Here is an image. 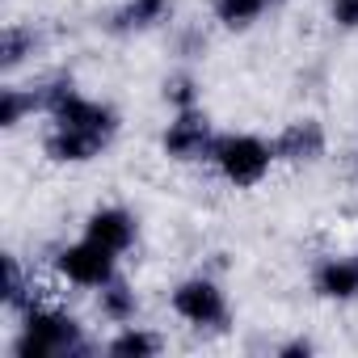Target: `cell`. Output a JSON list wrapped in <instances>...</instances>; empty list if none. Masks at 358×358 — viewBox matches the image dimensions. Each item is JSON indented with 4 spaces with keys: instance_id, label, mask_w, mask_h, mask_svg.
<instances>
[{
    "instance_id": "6da1fadb",
    "label": "cell",
    "mask_w": 358,
    "mask_h": 358,
    "mask_svg": "<svg viewBox=\"0 0 358 358\" xmlns=\"http://www.w3.org/2000/svg\"><path fill=\"white\" fill-rule=\"evenodd\" d=\"M85 350V333L80 320L68 316L64 308L51 303H30L22 316V337L13 341L17 358H59V354H80Z\"/></svg>"
},
{
    "instance_id": "7a4b0ae2",
    "label": "cell",
    "mask_w": 358,
    "mask_h": 358,
    "mask_svg": "<svg viewBox=\"0 0 358 358\" xmlns=\"http://www.w3.org/2000/svg\"><path fill=\"white\" fill-rule=\"evenodd\" d=\"M38 101H43L38 110H47L55 127L93 131V135H101V139H114V131H118V114H114L110 106L85 97L72 80H55V85H47V89L38 93Z\"/></svg>"
},
{
    "instance_id": "3957f363",
    "label": "cell",
    "mask_w": 358,
    "mask_h": 358,
    "mask_svg": "<svg viewBox=\"0 0 358 358\" xmlns=\"http://www.w3.org/2000/svg\"><path fill=\"white\" fill-rule=\"evenodd\" d=\"M211 160H215V169L228 186L253 190V186L266 182V173L278 156H274V143H266L257 135H224V139H215Z\"/></svg>"
},
{
    "instance_id": "277c9868",
    "label": "cell",
    "mask_w": 358,
    "mask_h": 358,
    "mask_svg": "<svg viewBox=\"0 0 358 358\" xmlns=\"http://www.w3.org/2000/svg\"><path fill=\"white\" fill-rule=\"evenodd\" d=\"M55 270H59V278H68L72 287L101 291V287H110L114 274H118V253H110V249H101L97 241L85 236V241L64 245V249L55 253Z\"/></svg>"
},
{
    "instance_id": "5b68a950",
    "label": "cell",
    "mask_w": 358,
    "mask_h": 358,
    "mask_svg": "<svg viewBox=\"0 0 358 358\" xmlns=\"http://www.w3.org/2000/svg\"><path fill=\"white\" fill-rule=\"evenodd\" d=\"M169 308L182 316L186 324L194 329H224L228 324V299L224 291L211 282V278H186V282H177L173 295H169Z\"/></svg>"
},
{
    "instance_id": "8992f818",
    "label": "cell",
    "mask_w": 358,
    "mask_h": 358,
    "mask_svg": "<svg viewBox=\"0 0 358 358\" xmlns=\"http://www.w3.org/2000/svg\"><path fill=\"white\" fill-rule=\"evenodd\" d=\"M160 148H164L169 160H182V164H186V160H203V156H211L215 135H211L207 114H199V110H177V118L169 122Z\"/></svg>"
},
{
    "instance_id": "52a82bcc",
    "label": "cell",
    "mask_w": 358,
    "mask_h": 358,
    "mask_svg": "<svg viewBox=\"0 0 358 358\" xmlns=\"http://www.w3.org/2000/svg\"><path fill=\"white\" fill-rule=\"evenodd\" d=\"M274 156L287 160V164H312L324 156V127L316 118H299V122H287L274 139Z\"/></svg>"
},
{
    "instance_id": "ba28073f",
    "label": "cell",
    "mask_w": 358,
    "mask_h": 358,
    "mask_svg": "<svg viewBox=\"0 0 358 358\" xmlns=\"http://www.w3.org/2000/svg\"><path fill=\"white\" fill-rule=\"evenodd\" d=\"M85 236L97 241V245L110 249V253H127V249L135 245L139 228H135V215H131V211H122V207H97V211L85 220Z\"/></svg>"
},
{
    "instance_id": "9c48e42d",
    "label": "cell",
    "mask_w": 358,
    "mask_h": 358,
    "mask_svg": "<svg viewBox=\"0 0 358 358\" xmlns=\"http://www.w3.org/2000/svg\"><path fill=\"white\" fill-rule=\"evenodd\" d=\"M110 139L93 135V131H72V127H55L43 143V152L55 160V164H89L93 156H101Z\"/></svg>"
},
{
    "instance_id": "30bf717a",
    "label": "cell",
    "mask_w": 358,
    "mask_h": 358,
    "mask_svg": "<svg viewBox=\"0 0 358 358\" xmlns=\"http://www.w3.org/2000/svg\"><path fill=\"white\" fill-rule=\"evenodd\" d=\"M312 287L320 299H333V303L358 299V262L354 257H324L312 274Z\"/></svg>"
},
{
    "instance_id": "8fae6325",
    "label": "cell",
    "mask_w": 358,
    "mask_h": 358,
    "mask_svg": "<svg viewBox=\"0 0 358 358\" xmlns=\"http://www.w3.org/2000/svg\"><path fill=\"white\" fill-rule=\"evenodd\" d=\"M169 13H173V0H127V5L118 9V17H114V30H122V34H131V30H152V26H160Z\"/></svg>"
},
{
    "instance_id": "7c38bea8",
    "label": "cell",
    "mask_w": 358,
    "mask_h": 358,
    "mask_svg": "<svg viewBox=\"0 0 358 358\" xmlns=\"http://www.w3.org/2000/svg\"><path fill=\"white\" fill-rule=\"evenodd\" d=\"M97 312L110 320V324H131L135 320V312H139V295L127 287V282H110V287H101L97 291Z\"/></svg>"
},
{
    "instance_id": "4fadbf2b",
    "label": "cell",
    "mask_w": 358,
    "mask_h": 358,
    "mask_svg": "<svg viewBox=\"0 0 358 358\" xmlns=\"http://www.w3.org/2000/svg\"><path fill=\"white\" fill-rule=\"evenodd\" d=\"M160 337L152 333V329H135V324H122V333L106 345L114 358H152V354H160Z\"/></svg>"
},
{
    "instance_id": "5bb4252c",
    "label": "cell",
    "mask_w": 358,
    "mask_h": 358,
    "mask_svg": "<svg viewBox=\"0 0 358 358\" xmlns=\"http://www.w3.org/2000/svg\"><path fill=\"white\" fill-rule=\"evenodd\" d=\"M34 30H26V26H5V34H0V68L5 72H13V68H22L26 64V55H34Z\"/></svg>"
},
{
    "instance_id": "9a60e30c",
    "label": "cell",
    "mask_w": 358,
    "mask_h": 358,
    "mask_svg": "<svg viewBox=\"0 0 358 358\" xmlns=\"http://www.w3.org/2000/svg\"><path fill=\"white\" fill-rule=\"evenodd\" d=\"M274 0H215V17L228 26V30H249Z\"/></svg>"
},
{
    "instance_id": "2e32d148",
    "label": "cell",
    "mask_w": 358,
    "mask_h": 358,
    "mask_svg": "<svg viewBox=\"0 0 358 358\" xmlns=\"http://www.w3.org/2000/svg\"><path fill=\"white\" fill-rule=\"evenodd\" d=\"M30 291H34V278H26L22 262H17V257L9 253V257H5V303H9V308H22V312H26V308L34 303V295H30Z\"/></svg>"
},
{
    "instance_id": "e0dca14e",
    "label": "cell",
    "mask_w": 358,
    "mask_h": 358,
    "mask_svg": "<svg viewBox=\"0 0 358 358\" xmlns=\"http://www.w3.org/2000/svg\"><path fill=\"white\" fill-rule=\"evenodd\" d=\"M34 106H43L38 101V93H22V89H5V93H0V127H5V131H13Z\"/></svg>"
},
{
    "instance_id": "ac0fdd59",
    "label": "cell",
    "mask_w": 358,
    "mask_h": 358,
    "mask_svg": "<svg viewBox=\"0 0 358 358\" xmlns=\"http://www.w3.org/2000/svg\"><path fill=\"white\" fill-rule=\"evenodd\" d=\"M164 101L173 110H199V85H194V76H186V72L169 76L164 80Z\"/></svg>"
},
{
    "instance_id": "d6986e66",
    "label": "cell",
    "mask_w": 358,
    "mask_h": 358,
    "mask_svg": "<svg viewBox=\"0 0 358 358\" xmlns=\"http://www.w3.org/2000/svg\"><path fill=\"white\" fill-rule=\"evenodd\" d=\"M333 22L345 30H358V0H333Z\"/></svg>"
},
{
    "instance_id": "ffe728a7",
    "label": "cell",
    "mask_w": 358,
    "mask_h": 358,
    "mask_svg": "<svg viewBox=\"0 0 358 358\" xmlns=\"http://www.w3.org/2000/svg\"><path fill=\"white\" fill-rule=\"evenodd\" d=\"M278 354H287V358H295V354H312V341H287Z\"/></svg>"
}]
</instances>
